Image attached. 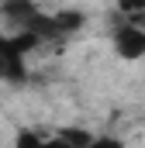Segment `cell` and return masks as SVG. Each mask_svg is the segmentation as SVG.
I'll use <instances>...</instances> for the list:
<instances>
[{
  "mask_svg": "<svg viewBox=\"0 0 145 148\" xmlns=\"http://www.w3.org/2000/svg\"><path fill=\"white\" fill-rule=\"evenodd\" d=\"M114 45H117V52L124 55V59H138L145 55V35L138 28H117V35H114Z\"/></svg>",
  "mask_w": 145,
  "mask_h": 148,
  "instance_id": "6da1fadb",
  "label": "cell"
},
{
  "mask_svg": "<svg viewBox=\"0 0 145 148\" xmlns=\"http://www.w3.org/2000/svg\"><path fill=\"white\" fill-rule=\"evenodd\" d=\"M0 76L3 79H24V66H21V59L10 52V45H7V38H0Z\"/></svg>",
  "mask_w": 145,
  "mask_h": 148,
  "instance_id": "7a4b0ae2",
  "label": "cell"
},
{
  "mask_svg": "<svg viewBox=\"0 0 145 148\" xmlns=\"http://www.w3.org/2000/svg\"><path fill=\"white\" fill-rule=\"evenodd\" d=\"M3 14H7V17H14V21L24 28V24L35 17L38 10H35V3H24V0H17V3H7V7H3Z\"/></svg>",
  "mask_w": 145,
  "mask_h": 148,
  "instance_id": "277c9868",
  "label": "cell"
},
{
  "mask_svg": "<svg viewBox=\"0 0 145 148\" xmlns=\"http://www.w3.org/2000/svg\"><path fill=\"white\" fill-rule=\"evenodd\" d=\"M52 21H55V28H59V31H72V28H79V24H83V14H76V10H62V14H55Z\"/></svg>",
  "mask_w": 145,
  "mask_h": 148,
  "instance_id": "5b68a950",
  "label": "cell"
},
{
  "mask_svg": "<svg viewBox=\"0 0 145 148\" xmlns=\"http://www.w3.org/2000/svg\"><path fill=\"white\" fill-rule=\"evenodd\" d=\"M86 148H121V141H114V138H100V141H97V138H93Z\"/></svg>",
  "mask_w": 145,
  "mask_h": 148,
  "instance_id": "52a82bcc",
  "label": "cell"
},
{
  "mask_svg": "<svg viewBox=\"0 0 145 148\" xmlns=\"http://www.w3.org/2000/svg\"><path fill=\"white\" fill-rule=\"evenodd\" d=\"M7 45H10V52H14V55H17V59H21V55H24V52H28V48H35V45H38V38H35V35H28V31H24V35H17V38H10V41H7Z\"/></svg>",
  "mask_w": 145,
  "mask_h": 148,
  "instance_id": "8992f818",
  "label": "cell"
},
{
  "mask_svg": "<svg viewBox=\"0 0 145 148\" xmlns=\"http://www.w3.org/2000/svg\"><path fill=\"white\" fill-rule=\"evenodd\" d=\"M59 141L66 148H86L93 138H90V131H83V127H66V131H59Z\"/></svg>",
  "mask_w": 145,
  "mask_h": 148,
  "instance_id": "3957f363",
  "label": "cell"
}]
</instances>
